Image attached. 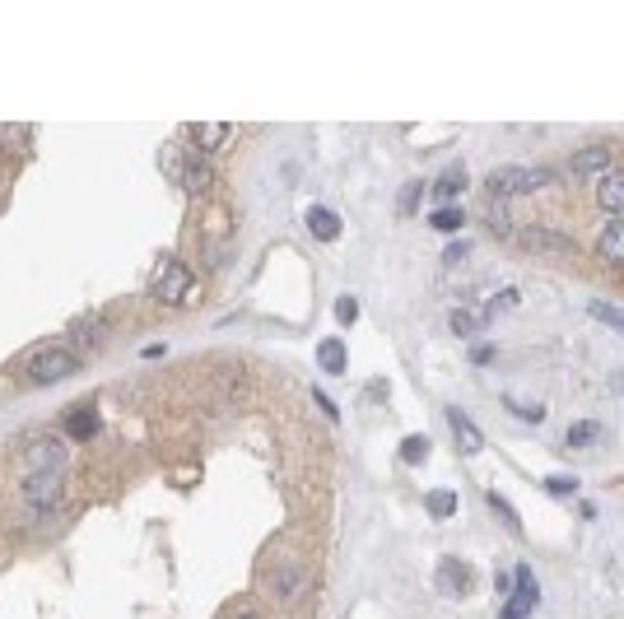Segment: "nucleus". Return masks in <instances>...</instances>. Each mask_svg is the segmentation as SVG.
Wrapping results in <instances>:
<instances>
[{
	"mask_svg": "<svg viewBox=\"0 0 624 619\" xmlns=\"http://www.w3.org/2000/svg\"><path fill=\"white\" fill-rule=\"evenodd\" d=\"M238 619H261V615H252V610H243V615H238Z\"/></svg>",
	"mask_w": 624,
	"mask_h": 619,
	"instance_id": "nucleus-32",
	"label": "nucleus"
},
{
	"mask_svg": "<svg viewBox=\"0 0 624 619\" xmlns=\"http://www.w3.org/2000/svg\"><path fill=\"white\" fill-rule=\"evenodd\" d=\"M308 233L312 238H322V243H336L340 238V215L336 210H326V205H312L308 210Z\"/></svg>",
	"mask_w": 624,
	"mask_h": 619,
	"instance_id": "nucleus-17",
	"label": "nucleus"
},
{
	"mask_svg": "<svg viewBox=\"0 0 624 619\" xmlns=\"http://www.w3.org/2000/svg\"><path fill=\"white\" fill-rule=\"evenodd\" d=\"M597 205L611 219L624 215V168H611L606 177H597Z\"/></svg>",
	"mask_w": 624,
	"mask_h": 619,
	"instance_id": "nucleus-13",
	"label": "nucleus"
},
{
	"mask_svg": "<svg viewBox=\"0 0 624 619\" xmlns=\"http://www.w3.org/2000/svg\"><path fill=\"white\" fill-rule=\"evenodd\" d=\"M271 587H275V596H280L285 606H294V601H303V596H308L312 573L303 564H294V559H280V564H275V573H271Z\"/></svg>",
	"mask_w": 624,
	"mask_h": 619,
	"instance_id": "nucleus-5",
	"label": "nucleus"
},
{
	"mask_svg": "<svg viewBox=\"0 0 624 619\" xmlns=\"http://www.w3.org/2000/svg\"><path fill=\"white\" fill-rule=\"evenodd\" d=\"M448 424H452V438H457V447H462L466 457L485 452V433L475 429V419L466 415V410H457V405H452V410H448Z\"/></svg>",
	"mask_w": 624,
	"mask_h": 619,
	"instance_id": "nucleus-12",
	"label": "nucleus"
},
{
	"mask_svg": "<svg viewBox=\"0 0 624 619\" xmlns=\"http://www.w3.org/2000/svg\"><path fill=\"white\" fill-rule=\"evenodd\" d=\"M401 461H406V466H420V461H429V438H424V433H410L406 443H401Z\"/></svg>",
	"mask_w": 624,
	"mask_h": 619,
	"instance_id": "nucleus-24",
	"label": "nucleus"
},
{
	"mask_svg": "<svg viewBox=\"0 0 624 619\" xmlns=\"http://www.w3.org/2000/svg\"><path fill=\"white\" fill-rule=\"evenodd\" d=\"M462 187H466V168H462V163H452L448 173H443V177L434 182V196H438L443 205H452L457 196H462Z\"/></svg>",
	"mask_w": 624,
	"mask_h": 619,
	"instance_id": "nucleus-18",
	"label": "nucleus"
},
{
	"mask_svg": "<svg viewBox=\"0 0 624 619\" xmlns=\"http://www.w3.org/2000/svg\"><path fill=\"white\" fill-rule=\"evenodd\" d=\"M615 168V149L611 145H587L573 154V173L578 177H606Z\"/></svg>",
	"mask_w": 624,
	"mask_h": 619,
	"instance_id": "nucleus-11",
	"label": "nucleus"
},
{
	"mask_svg": "<svg viewBox=\"0 0 624 619\" xmlns=\"http://www.w3.org/2000/svg\"><path fill=\"white\" fill-rule=\"evenodd\" d=\"M61 457H66V447L56 443V438H38V443L24 447V471L38 475V471H61Z\"/></svg>",
	"mask_w": 624,
	"mask_h": 619,
	"instance_id": "nucleus-9",
	"label": "nucleus"
},
{
	"mask_svg": "<svg viewBox=\"0 0 624 619\" xmlns=\"http://www.w3.org/2000/svg\"><path fill=\"white\" fill-rule=\"evenodd\" d=\"M573 489H578L573 475H550V480H545V494H555V498H569Z\"/></svg>",
	"mask_w": 624,
	"mask_h": 619,
	"instance_id": "nucleus-27",
	"label": "nucleus"
},
{
	"mask_svg": "<svg viewBox=\"0 0 624 619\" xmlns=\"http://www.w3.org/2000/svg\"><path fill=\"white\" fill-rule=\"evenodd\" d=\"M94 433H98V410H94V405H70L66 438H75V443H89Z\"/></svg>",
	"mask_w": 624,
	"mask_h": 619,
	"instance_id": "nucleus-14",
	"label": "nucleus"
},
{
	"mask_svg": "<svg viewBox=\"0 0 624 619\" xmlns=\"http://www.w3.org/2000/svg\"><path fill=\"white\" fill-rule=\"evenodd\" d=\"M489 508L499 512V517H503V526H508L513 536H522V517H517V508H513V503H508V498L499 494V489H489Z\"/></svg>",
	"mask_w": 624,
	"mask_h": 619,
	"instance_id": "nucleus-22",
	"label": "nucleus"
},
{
	"mask_svg": "<svg viewBox=\"0 0 624 619\" xmlns=\"http://www.w3.org/2000/svg\"><path fill=\"white\" fill-rule=\"evenodd\" d=\"M597 256H601V261L624 266V219H611V224L597 233Z\"/></svg>",
	"mask_w": 624,
	"mask_h": 619,
	"instance_id": "nucleus-15",
	"label": "nucleus"
},
{
	"mask_svg": "<svg viewBox=\"0 0 624 619\" xmlns=\"http://www.w3.org/2000/svg\"><path fill=\"white\" fill-rule=\"evenodd\" d=\"M471 582H475V573L462 559H443V564H438V592L448 596V601H462V596L471 592Z\"/></svg>",
	"mask_w": 624,
	"mask_h": 619,
	"instance_id": "nucleus-10",
	"label": "nucleus"
},
{
	"mask_svg": "<svg viewBox=\"0 0 624 619\" xmlns=\"http://www.w3.org/2000/svg\"><path fill=\"white\" fill-rule=\"evenodd\" d=\"M336 322H340V326H354V322H359V298H340V303H336Z\"/></svg>",
	"mask_w": 624,
	"mask_h": 619,
	"instance_id": "nucleus-28",
	"label": "nucleus"
},
{
	"mask_svg": "<svg viewBox=\"0 0 624 619\" xmlns=\"http://www.w3.org/2000/svg\"><path fill=\"white\" fill-rule=\"evenodd\" d=\"M587 312H592L597 322H606V326H615V331H624V308H615V303H601V298H592V303H587Z\"/></svg>",
	"mask_w": 624,
	"mask_h": 619,
	"instance_id": "nucleus-25",
	"label": "nucleus"
},
{
	"mask_svg": "<svg viewBox=\"0 0 624 619\" xmlns=\"http://www.w3.org/2000/svg\"><path fill=\"white\" fill-rule=\"evenodd\" d=\"M229 135H233L229 122H196L191 126V145H196V154H210V149H219Z\"/></svg>",
	"mask_w": 624,
	"mask_h": 619,
	"instance_id": "nucleus-16",
	"label": "nucleus"
},
{
	"mask_svg": "<svg viewBox=\"0 0 624 619\" xmlns=\"http://www.w3.org/2000/svg\"><path fill=\"white\" fill-rule=\"evenodd\" d=\"M513 238H517V247H527V252H536V256H569L573 252L569 233L545 229V224H527V229H517Z\"/></svg>",
	"mask_w": 624,
	"mask_h": 619,
	"instance_id": "nucleus-4",
	"label": "nucleus"
},
{
	"mask_svg": "<svg viewBox=\"0 0 624 619\" xmlns=\"http://www.w3.org/2000/svg\"><path fill=\"white\" fill-rule=\"evenodd\" d=\"M466 252H471V243H452L448 252H443V261H448V266H457V261H466Z\"/></svg>",
	"mask_w": 624,
	"mask_h": 619,
	"instance_id": "nucleus-31",
	"label": "nucleus"
},
{
	"mask_svg": "<svg viewBox=\"0 0 624 619\" xmlns=\"http://www.w3.org/2000/svg\"><path fill=\"white\" fill-rule=\"evenodd\" d=\"M80 373V354L56 345V350H38L28 359V382L33 387H47V382H66V377Z\"/></svg>",
	"mask_w": 624,
	"mask_h": 619,
	"instance_id": "nucleus-2",
	"label": "nucleus"
},
{
	"mask_svg": "<svg viewBox=\"0 0 624 619\" xmlns=\"http://www.w3.org/2000/svg\"><path fill=\"white\" fill-rule=\"evenodd\" d=\"M424 508L434 512L438 522H448L452 512H457V494H452V489H434V494L424 498Z\"/></svg>",
	"mask_w": 624,
	"mask_h": 619,
	"instance_id": "nucleus-23",
	"label": "nucleus"
},
{
	"mask_svg": "<svg viewBox=\"0 0 624 619\" xmlns=\"http://www.w3.org/2000/svg\"><path fill=\"white\" fill-rule=\"evenodd\" d=\"M317 364H322V373H345V364H350V359H345V340H322V345H317Z\"/></svg>",
	"mask_w": 624,
	"mask_h": 619,
	"instance_id": "nucleus-19",
	"label": "nucleus"
},
{
	"mask_svg": "<svg viewBox=\"0 0 624 619\" xmlns=\"http://www.w3.org/2000/svg\"><path fill=\"white\" fill-rule=\"evenodd\" d=\"M448 326H452V336H475V331L485 326V312H471V308H452Z\"/></svg>",
	"mask_w": 624,
	"mask_h": 619,
	"instance_id": "nucleus-21",
	"label": "nucleus"
},
{
	"mask_svg": "<svg viewBox=\"0 0 624 619\" xmlns=\"http://www.w3.org/2000/svg\"><path fill=\"white\" fill-rule=\"evenodd\" d=\"M536 578H531V568L527 564H517V573H513V596H508V606H503V615L499 619H527L531 610H536Z\"/></svg>",
	"mask_w": 624,
	"mask_h": 619,
	"instance_id": "nucleus-7",
	"label": "nucleus"
},
{
	"mask_svg": "<svg viewBox=\"0 0 624 619\" xmlns=\"http://www.w3.org/2000/svg\"><path fill=\"white\" fill-rule=\"evenodd\" d=\"M559 177L555 168H527V163H503V168H494V173L485 177V187L489 196H531V191H545V187H555Z\"/></svg>",
	"mask_w": 624,
	"mask_h": 619,
	"instance_id": "nucleus-1",
	"label": "nucleus"
},
{
	"mask_svg": "<svg viewBox=\"0 0 624 619\" xmlns=\"http://www.w3.org/2000/svg\"><path fill=\"white\" fill-rule=\"evenodd\" d=\"M508 405H513L517 419H531V424H541V419H545V405L541 401H517V396H508Z\"/></svg>",
	"mask_w": 624,
	"mask_h": 619,
	"instance_id": "nucleus-26",
	"label": "nucleus"
},
{
	"mask_svg": "<svg viewBox=\"0 0 624 619\" xmlns=\"http://www.w3.org/2000/svg\"><path fill=\"white\" fill-rule=\"evenodd\" d=\"M168 173L182 182V191H191V196H201V191L215 187V168L201 159V154H191V159H168Z\"/></svg>",
	"mask_w": 624,
	"mask_h": 619,
	"instance_id": "nucleus-6",
	"label": "nucleus"
},
{
	"mask_svg": "<svg viewBox=\"0 0 624 619\" xmlns=\"http://www.w3.org/2000/svg\"><path fill=\"white\" fill-rule=\"evenodd\" d=\"M61 498V471H38L24 480V503L28 508H52Z\"/></svg>",
	"mask_w": 624,
	"mask_h": 619,
	"instance_id": "nucleus-8",
	"label": "nucleus"
},
{
	"mask_svg": "<svg viewBox=\"0 0 624 619\" xmlns=\"http://www.w3.org/2000/svg\"><path fill=\"white\" fill-rule=\"evenodd\" d=\"M429 224H434L438 233H462L466 215H462V205H438L434 215H429Z\"/></svg>",
	"mask_w": 624,
	"mask_h": 619,
	"instance_id": "nucleus-20",
	"label": "nucleus"
},
{
	"mask_svg": "<svg viewBox=\"0 0 624 619\" xmlns=\"http://www.w3.org/2000/svg\"><path fill=\"white\" fill-rule=\"evenodd\" d=\"M420 191H424V182H406V191H401V210H415Z\"/></svg>",
	"mask_w": 624,
	"mask_h": 619,
	"instance_id": "nucleus-30",
	"label": "nucleus"
},
{
	"mask_svg": "<svg viewBox=\"0 0 624 619\" xmlns=\"http://www.w3.org/2000/svg\"><path fill=\"white\" fill-rule=\"evenodd\" d=\"M597 438V424H573L569 429V447H583V443H592Z\"/></svg>",
	"mask_w": 624,
	"mask_h": 619,
	"instance_id": "nucleus-29",
	"label": "nucleus"
},
{
	"mask_svg": "<svg viewBox=\"0 0 624 619\" xmlns=\"http://www.w3.org/2000/svg\"><path fill=\"white\" fill-rule=\"evenodd\" d=\"M191 289H196V275H191L182 261H163L159 270V284H154V294H159V303H168V308H182L191 298Z\"/></svg>",
	"mask_w": 624,
	"mask_h": 619,
	"instance_id": "nucleus-3",
	"label": "nucleus"
}]
</instances>
